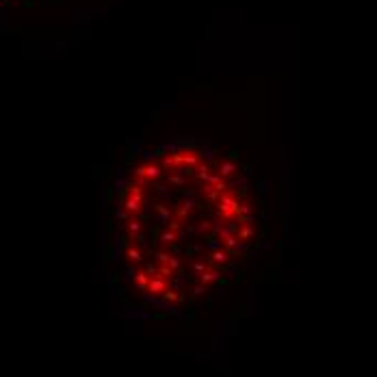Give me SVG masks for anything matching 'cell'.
<instances>
[{
  "label": "cell",
  "instance_id": "1",
  "mask_svg": "<svg viewBox=\"0 0 377 377\" xmlns=\"http://www.w3.org/2000/svg\"><path fill=\"white\" fill-rule=\"evenodd\" d=\"M265 236L258 178L206 141L176 139L130 156L113 189V278L141 314L187 319L208 308Z\"/></svg>",
  "mask_w": 377,
  "mask_h": 377
}]
</instances>
